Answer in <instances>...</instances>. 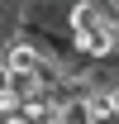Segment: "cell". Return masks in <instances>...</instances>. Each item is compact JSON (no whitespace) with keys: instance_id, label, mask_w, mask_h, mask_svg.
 <instances>
[{"instance_id":"6da1fadb","label":"cell","mask_w":119,"mask_h":124,"mask_svg":"<svg viewBox=\"0 0 119 124\" xmlns=\"http://www.w3.org/2000/svg\"><path fill=\"white\" fill-rule=\"evenodd\" d=\"M0 62H5V72H38V67L48 62V53L33 43L24 29H15V38L0 48Z\"/></svg>"},{"instance_id":"7a4b0ae2","label":"cell","mask_w":119,"mask_h":124,"mask_svg":"<svg viewBox=\"0 0 119 124\" xmlns=\"http://www.w3.org/2000/svg\"><path fill=\"white\" fill-rule=\"evenodd\" d=\"M67 29H72V33H100V29H110V24H105V5H95V0H81V5H72Z\"/></svg>"}]
</instances>
